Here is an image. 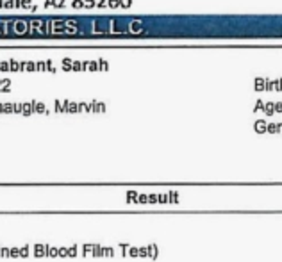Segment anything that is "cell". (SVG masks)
Masks as SVG:
<instances>
[{
	"label": "cell",
	"instance_id": "277c9868",
	"mask_svg": "<svg viewBox=\"0 0 282 262\" xmlns=\"http://www.w3.org/2000/svg\"><path fill=\"white\" fill-rule=\"evenodd\" d=\"M4 9H14V0H4Z\"/></svg>",
	"mask_w": 282,
	"mask_h": 262
},
{
	"label": "cell",
	"instance_id": "8992f818",
	"mask_svg": "<svg viewBox=\"0 0 282 262\" xmlns=\"http://www.w3.org/2000/svg\"><path fill=\"white\" fill-rule=\"evenodd\" d=\"M33 0H22V7H24V9H27V7H33Z\"/></svg>",
	"mask_w": 282,
	"mask_h": 262
},
{
	"label": "cell",
	"instance_id": "ba28073f",
	"mask_svg": "<svg viewBox=\"0 0 282 262\" xmlns=\"http://www.w3.org/2000/svg\"><path fill=\"white\" fill-rule=\"evenodd\" d=\"M27 70V61H20V71Z\"/></svg>",
	"mask_w": 282,
	"mask_h": 262
},
{
	"label": "cell",
	"instance_id": "9c48e42d",
	"mask_svg": "<svg viewBox=\"0 0 282 262\" xmlns=\"http://www.w3.org/2000/svg\"><path fill=\"white\" fill-rule=\"evenodd\" d=\"M9 82H11L9 79H4V80H2V86H4L5 89H9Z\"/></svg>",
	"mask_w": 282,
	"mask_h": 262
},
{
	"label": "cell",
	"instance_id": "8fae6325",
	"mask_svg": "<svg viewBox=\"0 0 282 262\" xmlns=\"http://www.w3.org/2000/svg\"><path fill=\"white\" fill-rule=\"evenodd\" d=\"M50 4H54V0H47V5H50Z\"/></svg>",
	"mask_w": 282,
	"mask_h": 262
},
{
	"label": "cell",
	"instance_id": "4fadbf2b",
	"mask_svg": "<svg viewBox=\"0 0 282 262\" xmlns=\"http://www.w3.org/2000/svg\"><path fill=\"white\" fill-rule=\"evenodd\" d=\"M0 36H2V31H0Z\"/></svg>",
	"mask_w": 282,
	"mask_h": 262
},
{
	"label": "cell",
	"instance_id": "7a4b0ae2",
	"mask_svg": "<svg viewBox=\"0 0 282 262\" xmlns=\"http://www.w3.org/2000/svg\"><path fill=\"white\" fill-rule=\"evenodd\" d=\"M9 66H11V71H20V63H16L14 59L9 61Z\"/></svg>",
	"mask_w": 282,
	"mask_h": 262
},
{
	"label": "cell",
	"instance_id": "5b68a950",
	"mask_svg": "<svg viewBox=\"0 0 282 262\" xmlns=\"http://www.w3.org/2000/svg\"><path fill=\"white\" fill-rule=\"evenodd\" d=\"M45 66H47V63H43V61H38V63H36V70H39V71H43V70H47V68H45Z\"/></svg>",
	"mask_w": 282,
	"mask_h": 262
},
{
	"label": "cell",
	"instance_id": "7c38bea8",
	"mask_svg": "<svg viewBox=\"0 0 282 262\" xmlns=\"http://www.w3.org/2000/svg\"><path fill=\"white\" fill-rule=\"evenodd\" d=\"M0 7H4V0H0Z\"/></svg>",
	"mask_w": 282,
	"mask_h": 262
},
{
	"label": "cell",
	"instance_id": "6da1fadb",
	"mask_svg": "<svg viewBox=\"0 0 282 262\" xmlns=\"http://www.w3.org/2000/svg\"><path fill=\"white\" fill-rule=\"evenodd\" d=\"M14 36H27L31 34V22L27 18H14L13 24V33Z\"/></svg>",
	"mask_w": 282,
	"mask_h": 262
},
{
	"label": "cell",
	"instance_id": "52a82bcc",
	"mask_svg": "<svg viewBox=\"0 0 282 262\" xmlns=\"http://www.w3.org/2000/svg\"><path fill=\"white\" fill-rule=\"evenodd\" d=\"M34 70H36V63H33V61L27 63V70L25 71H34Z\"/></svg>",
	"mask_w": 282,
	"mask_h": 262
},
{
	"label": "cell",
	"instance_id": "3957f363",
	"mask_svg": "<svg viewBox=\"0 0 282 262\" xmlns=\"http://www.w3.org/2000/svg\"><path fill=\"white\" fill-rule=\"evenodd\" d=\"M0 71H11V66L7 61H2L0 63Z\"/></svg>",
	"mask_w": 282,
	"mask_h": 262
},
{
	"label": "cell",
	"instance_id": "30bf717a",
	"mask_svg": "<svg viewBox=\"0 0 282 262\" xmlns=\"http://www.w3.org/2000/svg\"><path fill=\"white\" fill-rule=\"evenodd\" d=\"M22 7V0H14V9H20Z\"/></svg>",
	"mask_w": 282,
	"mask_h": 262
}]
</instances>
